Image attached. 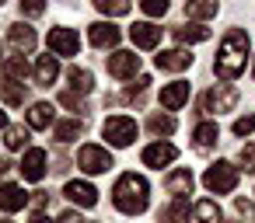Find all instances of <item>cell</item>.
I'll return each instance as SVG.
<instances>
[{
	"label": "cell",
	"instance_id": "obj_11",
	"mask_svg": "<svg viewBox=\"0 0 255 223\" xmlns=\"http://www.w3.org/2000/svg\"><path fill=\"white\" fill-rule=\"evenodd\" d=\"M192 67V53L189 49H164L157 56V70H168V74H182Z\"/></svg>",
	"mask_w": 255,
	"mask_h": 223
},
{
	"label": "cell",
	"instance_id": "obj_32",
	"mask_svg": "<svg viewBox=\"0 0 255 223\" xmlns=\"http://www.w3.org/2000/svg\"><path fill=\"white\" fill-rule=\"evenodd\" d=\"M217 11H220V4H192V0H189V7H185L189 18H213Z\"/></svg>",
	"mask_w": 255,
	"mask_h": 223
},
{
	"label": "cell",
	"instance_id": "obj_21",
	"mask_svg": "<svg viewBox=\"0 0 255 223\" xmlns=\"http://www.w3.org/2000/svg\"><path fill=\"white\" fill-rule=\"evenodd\" d=\"M28 126L32 129H49L53 126V105L49 101H35L28 108Z\"/></svg>",
	"mask_w": 255,
	"mask_h": 223
},
{
	"label": "cell",
	"instance_id": "obj_38",
	"mask_svg": "<svg viewBox=\"0 0 255 223\" xmlns=\"http://www.w3.org/2000/svg\"><path fill=\"white\" fill-rule=\"evenodd\" d=\"M42 11H46V7H42V4H28V7H25V4H21V14H32V18H35V14H42Z\"/></svg>",
	"mask_w": 255,
	"mask_h": 223
},
{
	"label": "cell",
	"instance_id": "obj_5",
	"mask_svg": "<svg viewBox=\"0 0 255 223\" xmlns=\"http://www.w3.org/2000/svg\"><path fill=\"white\" fill-rule=\"evenodd\" d=\"M77 164H81V171H88V174H105V171L112 167V153H109L105 147H98V143H84L81 153H77Z\"/></svg>",
	"mask_w": 255,
	"mask_h": 223
},
{
	"label": "cell",
	"instance_id": "obj_42",
	"mask_svg": "<svg viewBox=\"0 0 255 223\" xmlns=\"http://www.w3.org/2000/svg\"><path fill=\"white\" fill-rule=\"evenodd\" d=\"M0 129H7V115L4 112H0Z\"/></svg>",
	"mask_w": 255,
	"mask_h": 223
},
{
	"label": "cell",
	"instance_id": "obj_10",
	"mask_svg": "<svg viewBox=\"0 0 255 223\" xmlns=\"http://www.w3.org/2000/svg\"><path fill=\"white\" fill-rule=\"evenodd\" d=\"M175 157H178V150H175L171 143H164V140L143 147V164H147V167H168Z\"/></svg>",
	"mask_w": 255,
	"mask_h": 223
},
{
	"label": "cell",
	"instance_id": "obj_14",
	"mask_svg": "<svg viewBox=\"0 0 255 223\" xmlns=\"http://www.w3.org/2000/svg\"><path fill=\"white\" fill-rule=\"evenodd\" d=\"M25 202H28V195L21 185H14V181L0 185V209L4 213H18V209H25Z\"/></svg>",
	"mask_w": 255,
	"mask_h": 223
},
{
	"label": "cell",
	"instance_id": "obj_20",
	"mask_svg": "<svg viewBox=\"0 0 255 223\" xmlns=\"http://www.w3.org/2000/svg\"><path fill=\"white\" fill-rule=\"evenodd\" d=\"M11 46L18 49V56L32 53V49H35V32H32L28 25H11Z\"/></svg>",
	"mask_w": 255,
	"mask_h": 223
},
{
	"label": "cell",
	"instance_id": "obj_6",
	"mask_svg": "<svg viewBox=\"0 0 255 223\" xmlns=\"http://www.w3.org/2000/svg\"><path fill=\"white\" fill-rule=\"evenodd\" d=\"M77 49H81V35L74 32V28H53L49 32V53L53 56H77Z\"/></svg>",
	"mask_w": 255,
	"mask_h": 223
},
{
	"label": "cell",
	"instance_id": "obj_44",
	"mask_svg": "<svg viewBox=\"0 0 255 223\" xmlns=\"http://www.w3.org/2000/svg\"><path fill=\"white\" fill-rule=\"evenodd\" d=\"M0 63H4V46H0Z\"/></svg>",
	"mask_w": 255,
	"mask_h": 223
},
{
	"label": "cell",
	"instance_id": "obj_2",
	"mask_svg": "<svg viewBox=\"0 0 255 223\" xmlns=\"http://www.w3.org/2000/svg\"><path fill=\"white\" fill-rule=\"evenodd\" d=\"M245 63H248V35L241 28H231L224 35V42H220V53H217L213 70H217V77L234 80V77H241Z\"/></svg>",
	"mask_w": 255,
	"mask_h": 223
},
{
	"label": "cell",
	"instance_id": "obj_27",
	"mask_svg": "<svg viewBox=\"0 0 255 223\" xmlns=\"http://www.w3.org/2000/svg\"><path fill=\"white\" fill-rule=\"evenodd\" d=\"M175 39H182V42H206L210 28L206 25H182V28H175Z\"/></svg>",
	"mask_w": 255,
	"mask_h": 223
},
{
	"label": "cell",
	"instance_id": "obj_39",
	"mask_svg": "<svg viewBox=\"0 0 255 223\" xmlns=\"http://www.w3.org/2000/svg\"><path fill=\"white\" fill-rule=\"evenodd\" d=\"M60 223H84V220H81V213H63Z\"/></svg>",
	"mask_w": 255,
	"mask_h": 223
},
{
	"label": "cell",
	"instance_id": "obj_28",
	"mask_svg": "<svg viewBox=\"0 0 255 223\" xmlns=\"http://www.w3.org/2000/svg\"><path fill=\"white\" fill-rule=\"evenodd\" d=\"M4 74H7V80H25V77H28V63H25V56H11V60H4Z\"/></svg>",
	"mask_w": 255,
	"mask_h": 223
},
{
	"label": "cell",
	"instance_id": "obj_7",
	"mask_svg": "<svg viewBox=\"0 0 255 223\" xmlns=\"http://www.w3.org/2000/svg\"><path fill=\"white\" fill-rule=\"evenodd\" d=\"M63 195L70 199V202H77L81 209H91V206H98V188L91 185V181H67L63 185Z\"/></svg>",
	"mask_w": 255,
	"mask_h": 223
},
{
	"label": "cell",
	"instance_id": "obj_8",
	"mask_svg": "<svg viewBox=\"0 0 255 223\" xmlns=\"http://www.w3.org/2000/svg\"><path fill=\"white\" fill-rule=\"evenodd\" d=\"M136 70H140V56H136V53L119 49V53H112V56H109V74H112V77H119V80L136 77Z\"/></svg>",
	"mask_w": 255,
	"mask_h": 223
},
{
	"label": "cell",
	"instance_id": "obj_16",
	"mask_svg": "<svg viewBox=\"0 0 255 223\" xmlns=\"http://www.w3.org/2000/svg\"><path fill=\"white\" fill-rule=\"evenodd\" d=\"M185 101H189V84L185 80H175V84H164L161 87V105L168 112H178Z\"/></svg>",
	"mask_w": 255,
	"mask_h": 223
},
{
	"label": "cell",
	"instance_id": "obj_24",
	"mask_svg": "<svg viewBox=\"0 0 255 223\" xmlns=\"http://www.w3.org/2000/svg\"><path fill=\"white\" fill-rule=\"evenodd\" d=\"M192 216H196V223H220V206L210 199H199L192 206Z\"/></svg>",
	"mask_w": 255,
	"mask_h": 223
},
{
	"label": "cell",
	"instance_id": "obj_33",
	"mask_svg": "<svg viewBox=\"0 0 255 223\" xmlns=\"http://www.w3.org/2000/svg\"><path fill=\"white\" fill-rule=\"evenodd\" d=\"M143 14H150V18H161V14H168V0H143Z\"/></svg>",
	"mask_w": 255,
	"mask_h": 223
},
{
	"label": "cell",
	"instance_id": "obj_30",
	"mask_svg": "<svg viewBox=\"0 0 255 223\" xmlns=\"http://www.w3.org/2000/svg\"><path fill=\"white\" fill-rule=\"evenodd\" d=\"M150 133H154V136H171V133H175V119L154 112V115H150Z\"/></svg>",
	"mask_w": 255,
	"mask_h": 223
},
{
	"label": "cell",
	"instance_id": "obj_34",
	"mask_svg": "<svg viewBox=\"0 0 255 223\" xmlns=\"http://www.w3.org/2000/svg\"><path fill=\"white\" fill-rule=\"evenodd\" d=\"M234 133H238V136H248V133H255V115H245V119H238V122H234Z\"/></svg>",
	"mask_w": 255,
	"mask_h": 223
},
{
	"label": "cell",
	"instance_id": "obj_41",
	"mask_svg": "<svg viewBox=\"0 0 255 223\" xmlns=\"http://www.w3.org/2000/svg\"><path fill=\"white\" fill-rule=\"evenodd\" d=\"M32 223H53V220H49V216H42V213H35V216H32Z\"/></svg>",
	"mask_w": 255,
	"mask_h": 223
},
{
	"label": "cell",
	"instance_id": "obj_12",
	"mask_svg": "<svg viewBox=\"0 0 255 223\" xmlns=\"http://www.w3.org/2000/svg\"><path fill=\"white\" fill-rule=\"evenodd\" d=\"M129 39H133L136 49H154V46L161 42V28L150 25V21H136V25L129 28Z\"/></svg>",
	"mask_w": 255,
	"mask_h": 223
},
{
	"label": "cell",
	"instance_id": "obj_45",
	"mask_svg": "<svg viewBox=\"0 0 255 223\" xmlns=\"http://www.w3.org/2000/svg\"><path fill=\"white\" fill-rule=\"evenodd\" d=\"M252 77H255V63H252Z\"/></svg>",
	"mask_w": 255,
	"mask_h": 223
},
{
	"label": "cell",
	"instance_id": "obj_31",
	"mask_svg": "<svg viewBox=\"0 0 255 223\" xmlns=\"http://www.w3.org/2000/svg\"><path fill=\"white\" fill-rule=\"evenodd\" d=\"M95 7L102 11V14H109V18H123V14H129V4H123V0H95Z\"/></svg>",
	"mask_w": 255,
	"mask_h": 223
},
{
	"label": "cell",
	"instance_id": "obj_9",
	"mask_svg": "<svg viewBox=\"0 0 255 223\" xmlns=\"http://www.w3.org/2000/svg\"><path fill=\"white\" fill-rule=\"evenodd\" d=\"M18 171H21L25 181H42V178H46V150H39V147L28 150V153L21 157Z\"/></svg>",
	"mask_w": 255,
	"mask_h": 223
},
{
	"label": "cell",
	"instance_id": "obj_43",
	"mask_svg": "<svg viewBox=\"0 0 255 223\" xmlns=\"http://www.w3.org/2000/svg\"><path fill=\"white\" fill-rule=\"evenodd\" d=\"M7 167H11V164H4V160H0V171H7Z\"/></svg>",
	"mask_w": 255,
	"mask_h": 223
},
{
	"label": "cell",
	"instance_id": "obj_46",
	"mask_svg": "<svg viewBox=\"0 0 255 223\" xmlns=\"http://www.w3.org/2000/svg\"><path fill=\"white\" fill-rule=\"evenodd\" d=\"M0 223H11V220H0Z\"/></svg>",
	"mask_w": 255,
	"mask_h": 223
},
{
	"label": "cell",
	"instance_id": "obj_4",
	"mask_svg": "<svg viewBox=\"0 0 255 223\" xmlns=\"http://www.w3.org/2000/svg\"><path fill=\"white\" fill-rule=\"evenodd\" d=\"M102 133H105V140L112 147H129L136 140V122L129 115H109L105 126H102Z\"/></svg>",
	"mask_w": 255,
	"mask_h": 223
},
{
	"label": "cell",
	"instance_id": "obj_23",
	"mask_svg": "<svg viewBox=\"0 0 255 223\" xmlns=\"http://www.w3.org/2000/svg\"><path fill=\"white\" fill-rule=\"evenodd\" d=\"M217 136H220L217 122H199V126H196V133H192V140H196V147H199V150H210V147L217 143Z\"/></svg>",
	"mask_w": 255,
	"mask_h": 223
},
{
	"label": "cell",
	"instance_id": "obj_22",
	"mask_svg": "<svg viewBox=\"0 0 255 223\" xmlns=\"http://www.w3.org/2000/svg\"><path fill=\"white\" fill-rule=\"evenodd\" d=\"M84 133V122L81 119H67V122H56L53 126V136L60 140V143H70V140H77Z\"/></svg>",
	"mask_w": 255,
	"mask_h": 223
},
{
	"label": "cell",
	"instance_id": "obj_1",
	"mask_svg": "<svg viewBox=\"0 0 255 223\" xmlns=\"http://www.w3.org/2000/svg\"><path fill=\"white\" fill-rule=\"evenodd\" d=\"M112 202H116V209L126 213V216L147 213V206H150V185H147V178H140L136 171L123 174V178L116 181V188H112Z\"/></svg>",
	"mask_w": 255,
	"mask_h": 223
},
{
	"label": "cell",
	"instance_id": "obj_19",
	"mask_svg": "<svg viewBox=\"0 0 255 223\" xmlns=\"http://www.w3.org/2000/svg\"><path fill=\"white\" fill-rule=\"evenodd\" d=\"M56 77H60L56 56H53V53H49V56H39V63H35V80H39V87H53Z\"/></svg>",
	"mask_w": 255,
	"mask_h": 223
},
{
	"label": "cell",
	"instance_id": "obj_36",
	"mask_svg": "<svg viewBox=\"0 0 255 223\" xmlns=\"http://www.w3.org/2000/svg\"><path fill=\"white\" fill-rule=\"evenodd\" d=\"M241 164H245L248 171H255V147H245V150H241Z\"/></svg>",
	"mask_w": 255,
	"mask_h": 223
},
{
	"label": "cell",
	"instance_id": "obj_13",
	"mask_svg": "<svg viewBox=\"0 0 255 223\" xmlns=\"http://www.w3.org/2000/svg\"><path fill=\"white\" fill-rule=\"evenodd\" d=\"M164 188H168L175 199H185V195H192V188H196V178H192V171L178 167V171H171V174L164 178Z\"/></svg>",
	"mask_w": 255,
	"mask_h": 223
},
{
	"label": "cell",
	"instance_id": "obj_40",
	"mask_svg": "<svg viewBox=\"0 0 255 223\" xmlns=\"http://www.w3.org/2000/svg\"><path fill=\"white\" fill-rule=\"evenodd\" d=\"M46 199H49L46 192H35V199H32V206H35V209H42V206H46Z\"/></svg>",
	"mask_w": 255,
	"mask_h": 223
},
{
	"label": "cell",
	"instance_id": "obj_35",
	"mask_svg": "<svg viewBox=\"0 0 255 223\" xmlns=\"http://www.w3.org/2000/svg\"><path fill=\"white\" fill-rule=\"evenodd\" d=\"M234 206H238V213H241V216H245V220H255V206H252V202H248V199H238V202H234Z\"/></svg>",
	"mask_w": 255,
	"mask_h": 223
},
{
	"label": "cell",
	"instance_id": "obj_17",
	"mask_svg": "<svg viewBox=\"0 0 255 223\" xmlns=\"http://www.w3.org/2000/svg\"><path fill=\"white\" fill-rule=\"evenodd\" d=\"M234 105H238V91H234V87H224V91L217 87V91H210V94L203 98V108H206V112H231Z\"/></svg>",
	"mask_w": 255,
	"mask_h": 223
},
{
	"label": "cell",
	"instance_id": "obj_37",
	"mask_svg": "<svg viewBox=\"0 0 255 223\" xmlns=\"http://www.w3.org/2000/svg\"><path fill=\"white\" fill-rule=\"evenodd\" d=\"M60 101H63L67 108H81V98H77V94H70V91H67V94H60Z\"/></svg>",
	"mask_w": 255,
	"mask_h": 223
},
{
	"label": "cell",
	"instance_id": "obj_3",
	"mask_svg": "<svg viewBox=\"0 0 255 223\" xmlns=\"http://www.w3.org/2000/svg\"><path fill=\"white\" fill-rule=\"evenodd\" d=\"M203 185H206L210 192H217V195H227V192L238 188V167L227 164V160H220V164H213V167L203 174Z\"/></svg>",
	"mask_w": 255,
	"mask_h": 223
},
{
	"label": "cell",
	"instance_id": "obj_26",
	"mask_svg": "<svg viewBox=\"0 0 255 223\" xmlns=\"http://www.w3.org/2000/svg\"><path fill=\"white\" fill-rule=\"evenodd\" d=\"M67 80H70V87H74L77 94H88V91L95 87V77H91V70H81V67H74V70L67 74Z\"/></svg>",
	"mask_w": 255,
	"mask_h": 223
},
{
	"label": "cell",
	"instance_id": "obj_15",
	"mask_svg": "<svg viewBox=\"0 0 255 223\" xmlns=\"http://www.w3.org/2000/svg\"><path fill=\"white\" fill-rule=\"evenodd\" d=\"M88 39H91V46L109 49V46H116V42H119V28H116L112 21H95V25L88 28Z\"/></svg>",
	"mask_w": 255,
	"mask_h": 223
},
{
	"label": "cell",
	"instance_id": "obj_25",
	"mask_svg": "<svg viewBox=\"0 0 255 223\" xmlns=\"http://www.w3.org/2000/svg\"><path fill=\"white\" fill-rule=\"evenodd\" d=\"M0 94H4V101H7V105H25V98H28V91H25V80H4Z\"/></svg>",
	"mask_w": 255,
	"mask_h": 223
},
{
	"label": "cell",
	"instance_id": "obj_29",
	"mask_svg": "<svg viewBox=\"0 0 255 223\" xmlns=\"http://www.w3.org/2000/svg\"><path fill=\"white\" fill-rule=\"evenodd\" d=\"M4 143H7V150H21L28 143V129L25 126H7L4 129Z\"/></svg>",
	"mask_w": 255,
	"mask_h": 223
},
{
	"label": "cell",
	"instance_id": "obj_18",
	"mask_svg": "<svg viewBox=\"0 0 255 223\" xmlns=\"http://www.w3.org/2000/svg\"><path fill=\"white\" fill-rule=\"evenodd\" d=\"M189 220H192V206L185 199H175L157 213V223H189Z\"/></svg>",
	"mask_w": 255,
	"mask_h": 223
}]
</instances>
